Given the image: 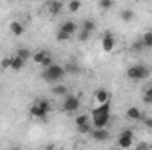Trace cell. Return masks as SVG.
I'll list each match as a JSON object with an SVG mask.
<instances>
[{"label":"cell","mask_w":152,"mask_h":150,"mask_svg":"<svg viewBox=\"0 0 152 150\" xmlns=\"http://www.w3.org/2000/svg\"><path fill=\"white\" fill-rule=\"evenodd\" d=\"M41 66H42V69H48V67H51L53 66V57L51 55H48L42 62H41Z\"/></svg>","instance_id":"f1b7e54d"},{"label":"cell","mask_w":152,"mask_h":150,"mask_svg":"<svg viewBox=\"0 0 152 150\" xmlns=\"http://www.w3.org/2000/svg\"><path fill=\"white\" fill-rule=\"evenodd\" d=\"M136 150H149V145H147V143H140V145L136 147Z\"/></svg>","instance_id":"d6a6232c"},{"label":"cell","mask_w":152,"mask_h":150,"mask_svg":"<svg viewBox=\"0 0 152 150\" xmlns=\"http://www.w3.org/2000/svg\"><path fill=\"white\" fill-rule=\"evenodd\" d=\"M99 9H103V11H108V9H112L113 7V2L112 0H99Z\"/></svg>","instance_id":"603a6c76"},{"label":"cell","mask_w":152,"mask_h":150,"mask_svg":"<svg viewBox=\"0 0 152 150\" xmlns=\"http://www.w3.org/2000/svg\"><path fill=\"white\" fill-rule=\"evenodd\" d=\"M81 30H85V32H88V34H92L94 30H96V21L94 20H90V18H87V20H83V23H81V27H80Z\"/></svg>","instance_id":"4fadbf2b"},{"label":"cell","mask_w":152,"mask_h":150,"mask_svg":"<svg viewBox=\"0 0 152 150\" xmlns=\"http://www.w3.org/2000/svg\"><path fill=\"white\" fill-rule=\"evenodd\" d=\"M9 28H11V32L14 34V36H23V32H25V28H23V25L20 23V21H12L11 25H9Z\"/></svg>","instance_id":"9a60e30c"},{"label":"cell","mask_w":152,"mask_h":150,"mask_svg":"<svg viewBox=\"0 0 152 150\" xmlns=\"http://www.w3.org/2000/svg\"><path fill=\"white\" fill-rule=\"evenodd\" d=\"M50 110H51L50 101H48V99H39V101H36V103L30 106V115L36 117V118H44V117L50 113Z\"/></svg>","instance_id":"277c9868"},{"label":"cell","mask_w":152,"mask_h":150,"mask_svg":"<svg viewBox=\"0 0 152 150\" xmlns=\"http://www.w3.org/2000/svg\"><path fill=\"white\" fill-rule=\"evenodd\" d=\"M117 143H118V147L122 150H129L133 147V143H134V133H133L131 129H124V131L118 134Z\"/></svg>","instance_id":"5b68a950"},{"label":"cell","mask_w":152,"mask_h":150,"mask_svg":"<svg viewBox=\"0 0 152 150\" xmlns=\"http://www.w3.org/2000/svg\"><path fill=\"white\" fill-rule=\"evenodd\" d=\"M64 76H66L64 67L62 66H57V64H53L51 67H48V69L42 71V79L48 81V83H58Z\"/></svg>","instance_id":"3957f363"},{"label":"cell","mask_w":152,"mask_h":150,"mask_svg":"<svg viewBox=\"0 0 152 150\" xmlns=\"http://www.w3.org/2000/svg\"><path fill=\"white\" fill-rule=\"evenodd\" d=\"M143 50V42H142V39H138V41H134L133 44H131V51H142Z\"/></svg>","instance_id":"4316f807"},{"label":"cell","mask_w":152,"mask_h":150,"mask_svg":"<svg viewBox=\"0 0 152 150\" xmlns=\"http://www.w3.org/2000/svg\"><path fill=\"white\" fill-rule=\"evenodd\" d=\"M11 150H20V149H11Z\"/></svg>","instance_id":"e575fe53"},{"label":"cell","mask_w":152,"mask_h":150,"mask_svg":"<svg viewBox=\"0 0 152 150\" xmlns=\"http://www.w3.org/2000/svg\"><path fill=\"white\" fill-rule=\"evenodd\" d=\"M71 37H73V36H69V34H66V32H62V30H58V32H57V41H58V42L69 41Z\"/></svg>","instance_id":"83f0119b"},{"label":"cell","mask_w":152,"mask_h":150,"mask_svg":"<svg viewBox=\"0 0 152 150\" xmlns=\"http://www.w3.org/2000/svg\"><path fill=\"white\" fill-rule=\"evenodd\" d=\"M58 30H62V32H66V34H69V36H75V34H78L80 27L76 25L73 20H67V21H64V23L60 25V28H58Z\"/></svg>","instance_id":"30bf717a"},{"label":"cell","mask_w":152,"mask_h":150,"mask_svg":"<svg viewBox=\"0 0 152 150\" xmlns=\"http://www.w3.org/2000/svg\"><path fill=\"white\" fill-rule=\"evenodd\" d=\"M90 138L94 141L103 143V141H108L110 140V133H108V129H92L90 131Z\"/></svg>","instance_id":"52a82bcc"},{"label":"cell","mask_w":152,"mask_h":150,"mask_svg":"<svg viewBox=\"0 0 152 150\" xmlns=\"http://www.w3.org/2000/svg\"><path fill=\"white\" fill-rule=\"evenodd\" d=\"M51 92H53V95H58V97H66V95H67L66 85H55V87L51 88Z\"/></svg>","instance_id":"e0dca14e"},{"label":"cell","mask_w":152,"mask_h":150,"mask_svg":"<svg viewBox=\"0 0 152 150\" xmlns=\"http://www.w3.org/2000/svg\"><path fill=\"white\" fill-rule=\"evenodd\" d=\"M80 7H81V2H80V0H73V2H69V5H67V9H69L71 12H78Z\"/></svg>","instance_id":"cb8c5ba5"},{"label":"cell","mask_w":152,"mask_h":150,"mask_svg":"<svg viewBox=\"0 0 152 150\" xmlns=\"http://www.w3.org/2000/svg\"><path fill=\"white\" fill-rule=\"evenodd\" d=\"M32 55H34V53H32V51H30L28 48H20V50L16 51V57H18V58H21L23 62L30 60V58H32Z\"/></svg>","instance_id":"5bb4252c"},{"label":"cell","mask_w":152,"mask_h":150,"mask_svg":"<svg viewBox=\"0 0 152 150\" xmlns=\"http://www.w3.org/2000/svg\"><path fill=\"white\" fill-rule=\"evenodd\" d=\"M126 117L129 118V120H142V110L140 108H136V106H131V108H127V111H126Z\"/></svg>","instance_id":"8fae6325"},{"label":"cell","mask_w":152,"mask_h":150,"mask_svg":"<svg viewBox=\"0 0 152 150\" xmlns=\"http://www.w3.org/2000/svg\"><path fill=\"white\" fill-rule=\"evenodd\" d=\"M90 39V34L88 32H85V30H78V41H81V42H85V41H88Z\"/></svg>","instance_id":"4dcf8cb0"},{"label":"cell","mask_w":152,"mask_h":150,"mask_svg":"<svg viewBox=\"0 0 152 150\" xmlns=\"http://www.w3.org/2000/svg\"><path fill=\"white\" fill-rule=\"evenodd\" d=\"M64 71H66V74H78L80 73V66L75 64V62H69V64L64 66Z\"/></svg>","instance_id":"ac0fdd59"},{"label":"cell","mask_w":152,"mask_h":150,"mask_svg":"<svg viewBox=\"0 0 152 150\" xmlns=\"http://www.w3.org/2000/svg\"><path fill=\"white\" fill-rule=\"evenodd\" d=\"M48 12L51 14V16H57V14H60L62 11H64V2H60V0H51V2H48Z\"/></svg>","instance_id":"9c48e42d"},{"label":"cell","mask_w":152,"mask_h":150,"mask_svg":"<svg viewBox=\"0 0 152 150\" xmlns=\"http://www.w3.org/2000/svg\"><path fill=\"white\" fill-rule=\"evenodd\" d=\"M23 66H25V62L14 55V57H12V64H11V71H12V73H20V71L23 69Z\"/></svg>","instance_id":"2e32d148"},{"label":"cell","mask_w":152,"mask_h":150,"mask_svg":"<svg viewBox=\"0 0 152 150\" xmlns=\"http://www.w3.org/2000/svg\"><path fill=\"white\" fill-rule=\"evenodd\" d=\"M94 97H96V101H97L99 104H104V103H110V92H108V90H104V88H101V90H97Z\"/></svg>","instance_id":"7c38bea8"},{"label":"cell","mask_w":152,"mask_h":150,"mask_svg":"<svg viewBox=\"0 0 152 150\" xmlns=\"http://www.w3.org/2000/svg\"><path fill=\"white\" fill-rule=\"evenodd\" d=\"M143 103H145V104H152V87H149V88L143 92Z\"/></svg>","instance_id":"d4e9b609"},{"label":"cell","mask_w":152,"mask_h":150,"mask_svg":"<svg viewBox=\"0 0 152 150\" xmlns=\"http://www.w3.org/2000/svg\"><path fill=\"white\" fill-rule=\"evenodd\" d=\"M48 55H50L48 51H44V50H41V51H36V53L32 55V60H34L36 64H41V62H42V60H44V58H46Z\"/></svg>","instance_id":"44dd1931"},{"label":"cell","mask_w":152,"mask_h":150,"mask_svg":"<svg viewBox=\"0 0 152 150\" xmlns=\"http://www.w3.org/2000/svg\"><path fill=\"white\" fill-rule=\"evenodd\" d=\"M94 127H92V124H87V125H81V127H78V133L80 134H90V131H92Z\"/></svg>","instance_id":"f546056e"},{"label":"cell","mask_w":152,"mask_h":150,"mask_svg":"<svg viewBox=\"0 0 152 150\" xmlns=\"http://www.w3.org/2000/svg\"><path fill=\"white\" fill-rule=\"evenodd\" d=\"M142 120H143V125L152 131V117H142Z\"/></svg>","instance_id":"1f68e13d"},{"label":"cell","mask_w":152,"mask_h":150,"mask_svg":"<svg viewBox=\"0 0 152 150\" xmlns=\"http://www.w3.org/2000/svg\"><path fill=\"white\" fill-rule=\"evenodd\" d=\"M80 110V99L76 95H66L62 103V111L66 113H75Z\"/></svg>","instance_id":"8992f818"},{"label":"cell","mask_w":152,"mask_h":150,"mask_svg":"<svg viewBox=\"0 0 152 150\" xmlns=\"http://www.w3.org/2000/svg\"><path fill=\"white\" fill-rule=\"evenodd\" d=\"M149 74H151V71L143 64H134V66L127 67V71H126V76L129 79H133V81H142V79L149 78Z\"/></svg>","instance_id":"7a4b0ae2"},{"label":"cell","mask_w":152,"mask_h":150,"mask_svg":"<svg viewBox=\"0 0 152 150\" xmlns=\"http://www.w3.org/2000/svg\"><path fill=\"white\" fill-rule=\"evenodd\" d=\"M142 42H143V48H152V30H149V32L143 34Z\"/></svg>","instance_id":"7402d4cb"},{"label":"cell","mask_w":152,"mask_h":150,"mask_svg":"<svg viewBox=\"0 0 152 150\" xmlns=\"http://www.w3.org/2000/svg\"><path fill=\"white\" fill-rule=\"evenodd\" d=\"M11 64H12V57H5V58H2V62H0V67L5 71V69H11Z\"/></svg>","instance_id":"484cf974"},{"label":"cell","mask_w":152,"mask_h":150,"mask_svg":"<svg viewBox=\"0 0 152 150\" xmlns=\"http://www.w3.org/2000/svg\"><path fill=\"white\" fill-rule=\"evenodd\" d=\"M46 150H55V147L53 145H46Z\"/></svg>","instance_id":"836d02e7"},{"label":"cell","mask_w":152,"mask_h":150,"mask_svg":"<svg viewBox=\"0 0 152 150\" xmlns=\"http://www.w3.org/2000/svg\"><path fill=\"white\" fill-rule=\"evenodd\" d=\"M120 20L122 21H133L134 20V11L133 9H124L120 12Z\"/></svg>","instance_id":"ffe728a7"},{"label":"cell","mask_w":152,"mask_h":150,"mask_svg":"<svg viewBox=\"0 0 152 150\" xmlns=\"http://www.w3.org/2000/svg\"><path fill=\"white\" fill-rule=\"evenodd\" d=\"M101 46H103V51H106V53H110V51L115 48V37H113L112 32H106V34L103 36Z\"/></svg>","instance_id":"ba28073f"},{"label":"cell","mask_w":152,"mask_h":150,"mask_svg":"<svg viewBox=\"0 0 152 150\" xmlns=\"http://www.w3.org/2000/svg\"><path fill=\"white\" fill-rule=\"evenodd\" d=\"M76 127H81V125H87V124H90V117L88 115H85V113H81V115H78L75 120Z\"/></svg>","instance_id":"d6986e66"},{"label":"cell","mask_w":152,"mask_h":150,"mask_svg":"<svg viewBox=\"0 0 152 150\" xmlns=\"http://www.w3.org/2000/svg\"><path fill=\"white\" fill-rule=\"evenodd\" d=\"M110 115H112V103L99 104V108H96L92 111V127L94 129H106V125L110 122Z\"/></svg>","instance_id":"6da1fadb"}]
</instances>
